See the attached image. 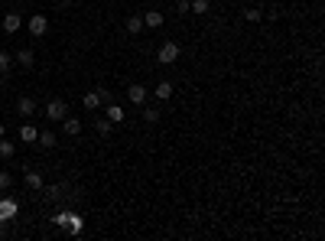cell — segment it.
Here are the masks:
<instances>
[{
  "mask_svg": "<svg viewBox=\"0 0 325 241\" xmlns=\"http://www.w3.org/2000/svg\"><path fill=\"white\" fill-rule=\"evenodd\" d=\"M55 225H59V228H65V231H72V235H81V228H85V222L78 219L75 212H59V215H55Z\"/></svg>",
  "mask_w": 325,
  "mask_h": 241,
  "instance_id": "1",
  "label": "cell"
},
{
  "mask_svg": "<svg viewBox=\"0 0 325 241\" xmlns=\"http://www.w3.org/2000/svg\"><path fill=\"white\" fill-rule=\"evenodd\" d=\"M108 101H111L108 88H95V91H88V95H85V108L88 111H98L101 104H108Z\"/></svg>",
  "mask_w": 325,
  "mask_h": 241,
  "instance_id": "2",
  "label": "cell"
},
{
  "mask_svg": "<svg viewBox=\"0 0 325 241\" xmlns=\"http://www.w3.org/2000/svg\"><path fill=\"white\" fill-rule=\"evenodd\" d=\"M46 118H49V120H62V118H68V104H65L62 98H52L49 104H46Z\"/></svg>",
  "mask_w": 325,
  "mask_h": 241,
  "instance_id": "3",
  "label": "cell"
},
{
  "mask_svg": "<svg viewBox=\"0 0 325 241\" xmlns=\"http://www.w3.org/2000/svg\"><path fill=\"white\" fill-rule=\"evenodd\" d=\"M176 59H179V43H162L160 62H162V66H176Z\"/></svg>",
  "mask_w": 325,
  "mask_h": 241,
  "instance_id": "4",
  "label": "cell"
},
{
  "mask_svg": "<svg viewBox=\"0 0 325 241\" xmlns=\"http://www.w3.org/2000/svg\"><path fill=\"white\" fill-rule=\"evenodd\" d=\"M46 30H49V20H46L43 13H36V17L30 20V33L32 36H46Z\"/></svg>",
  "mask_w": 325,
  "mask_h": 241,
  "instance_id": "5",
  "label": "cell"
},
{
  "mask_svg": "<svg viewBox=\"0 0 325 241\" xmlns=\"http://www.w3.org/2000/svg\"><path fill=\"white\" fill-rule=\"evenodd\" d=\"M127 98L133 101V104H143V101H146V85H130L127 88Z\"/></svg>",
  "mask_w": 325,
  "mask_h": 241,
  "instance_id": "6",
  "label": "cell"
},
{
  "mask_svg": "<svg viewBox=\"0 0 325 241\" xmlns=\"http://www.w3.org/2000/svg\"><path fill=\"white\" fill-rule=\"evenodd\" d=\"M143 26L160 30V26H162V13H160V10H146V13H143Z\"/></svg>",
  "mask_w": 325,
  "mask_h": 241,
  "instance_id": "7",
  "label": "cell"
},
{
  "mask_svg": "<svg viewBox=\"0 0 325 241\" xmlns=\"http://www.w3.org/2000/svg\"><path fill=\"white\" fill-rule=\"evenodd\" d=\"M13 215H16V202H13V199H3V202H0V225L7 219H13Z\"/></svg>",
  "mask_w": 325,
  "mask_h": 241,
  "instance_id": "8",
  "label": "cell"
},
{
  "mask_svg": "<svg viewBox=\"0 0 325 241\" xmlns=\"http://www.w3.org/2000/svg\"><path fill=\"white\" fill-rule=\"evenodd\" d=\"M104 114H108L111 124H120V120H124V108H120V104H111V101H108V108H104Z\"/></svg>",
  "mask_w": 325,
  "mask_h": 241,
  "instance_id": "9",
  "label": "cell"
},
{
  "mask_svg": "<svg viewBox=\"0 0 325 241\" xmlns=\"http://www.w3.org/2000/svg\"><path fill=\"white\" fill-rule=\"evenodd\" d=\"M62 124H65V134H68V137H78V134H81V120L78 118H62Z\"/></svg>",
  "mask_w": 325,
  "mask_h": 241,
  "instance_id": "10",
  "label": "cell"
},
{
  "mask_svg": "<svg viewBox=\"0 0 325 241\" xmlns=\"http://www.w3.org/2000/svg\"><path fill=\"white\" fill-rule=\"evenodd\" d=\"M20 13H7V17H3V30H7V33H16V30H20Z\"/></svg>",
  "mask_w": 325,
  "mask_h": 241,
  "instance_id": "11",
  "label": "cell"
},
{
  "mask_svg": "<svg viewBox=\"0 0 325 241\" xmlns=\"http://www.w3.org/2000/svg\"><path fill=\"white\" fill-rule=\"evenodd\" d=\"M153 91H156V98H162V101L173 98V82H160V85L153 88Z\"/></svg>",
  "mask_w": 325,
  "mask_h": 241,
  "instance_id": "12",
  "label": "cell"
},
{
  "mask_svg": "<svg viewBox=\"0 0 325 241\" xmlns=\"http://www.w3.org/2000/svg\"><path fill=\"white\" fill-rule=\"evenodd\" d=\"M16 111H20V114H32V111H36V101H32V98H26V95H23V98L16 101Z\"/></svg>",
  "mask_w": 325,
  "mask_h": 241,
  "instance_id": "13",
  "label": "cell"
},
{
  "mask_svg": "<svg viewBox=\"0 0 325 241\" xmlns=\"http://www.w3.org/2000/svg\"><path fill=\"white\" fill-rule=\"evenodd\" d=\"M26 186L30 189H43V176L36 173V170H26Z\"/></svg>",
  "mask_w": 325,
  "mask_h": 241,
  "instance_id": "14",
  "label": "cell"
},
{
  "mask_svg": "<svg viewBox=\"0 0 325 241\" xmlns=\"http://www.w3.org/2000/svg\"><path fill=\"white\" fill-rule=\"evenodd\" d=\"M140 30H143V17H127V33L137 36Z\"/></svg>",
  "mask_w": 325,
  "mask_h": 241,
  "instance_id": "15",
  "label": "cell"
},
{
  "mask_svg": "<svg viewBox=\"0 0 325 241\" xmlns=\"http://www.w3.org/2000/svg\"><path fill=\"white\" fill-rule=\"evenodd\" d=\"M95 127H98V134H101V137H108V134H111V127H114V124H111L108 118H95Z\"/></svg>",
  "mask_w": 325,
  "mask_h": 241,
  "instance_id": "16",
  "label": "cell"
},
{
  "mask_svg": "<svg viewBox=\"0 0 325 241\" xmlns=\"http://www.w3.org/2000/svg\"><path fill=\"white\" fill-rule=\"evenodd\" d=\"M20 137H23L26 143H32L36 137H39V131H36V127H30V124H23V127H20Z\"/></svg>",
  "mask_w": 325,
  "mask_h": 241,
  "instance_id": "17",
  "label": "cell"
},
{
  "mask_svg": "<svg viewBox=\"0 0 325 241\" xmlns=\"http://www.w3.org/2000/svg\"><path fill=\"white\" fill-rule=\"evenodd\" d=\"M16 62H20L23 69H32V52H30V49H23V52H16Z\"/></svg>",
  "mask_w": 325,
  "mask_h": 241,
  "instance_id": "18",
  "label": "cell"
},
{
  "mask_svg": "<svg viewBox=\"0 0 325 241\" xmlns=\"http://www.w3.org/2000/svg\"><path fill=\"white\" fill-rule=\"evenodd\" d=\"M13 154H16V147H13L10 140H0V156H3V160H10Z\"/></svg>",
  "mask_w": 325,
  "mask_h": 241,
  "instance_id": "19",
  "label": "cell"
},
{
  "mask_svg": "<svg viewBox=\"0 0 325 241\" xmlns=\"http://www.w3.org/2000/svg\"><path fill=\"white\" fill-rule=\"evenodd\" d=\"M36 140H39V143L46 147V150H49V147H55V134H49V131H46V134H39Z\"/></svg>",
  "mask_w": 325,
  "mask_h": 241,
  "instance_id": "20",
  "label": "cell"
},
{
  "mask_svg": "<svg viewBox=\"0 0 325 241\" xmlns=\"http://www.w3.org/2000/svg\"><path fill=\"white\" fill-rule=\"evenodd\" d=\"M189 10H192V13H205L208 10V0H192V3H189Z\"/></svg>",
  "mask_w": 325,
  "mask_h": 241,
  "instance_id": "21",
  "label": "cell"
},
{
  "mask_svg": "<svg viewBox=\"0 0 325 241\" xmlns=\"http://www.w3.org/2000/svg\"><path fill=\"white\" fill-rule=\"evenodd\" d=\"M10 186H13V176L7 170H0V189H10Z\"/></svg>",
  "mask_w": 325,
  "mask_h": 241,
  "instance_id": "22",
  "label": "cell"
},
{
  "mask_svg": "<svg viewBox=\"0 0 325 241\" xmlns=\"http://www.w3.org/2000/svg\"><path fill=\"white\" fill-rule=\"evenodd\" d=\"M143 120H146V124H156V120H160V111H156V108L143 111Z\"/></svg>",
  "mask_w": 325,
  "mask_h": 241,
  "instance_id": "23",
  "label": "cell"
},
{
  "mask_svg": "<svg viewBox=\"0 0 325 241\" xmlns=\"http://www.w3.org/2000/svg\"><path fill=\"white\" fill-rule=\"evenodd\" d=\"M260 17H263V13H260V10H254V7H250V10H244V20H250V23H257Z\"/></svg>",
  "mask_w": 325,
  "mask_h": 241,
  "instance_id": "24",
  "label": "cell"
},
{
  "mask_svg": "<svg viewBox=\"0 0 325 241\" xmlns=\"http://www.w3.org/2000/svg\"><path fill=\"white\" fill-rule=\"evenodd\" d=\"M176 13H192L189 10V0H176Z\"/></svg>",
  "mask_w": 325,
  "mask_h": 241,
  "instance_id": "25",
  "label": "cell"
},
{
  "mask_svg": "<svg viewBox=\"0 0 325 241\" xmlns=\"http://www.w3.org/2000/svg\"><path fill=\"white\" fill-rule=\"evenodd\" d=\"M7 69H10V55L0 52V72H7Z\"/></svg>",
  "mask_w": 325,
  "mask_h": 241,
  "instance_id": "26",
  "label": "cell"
},
{
  "mask_svg": "<svg viewBox=\"0 0 325 241\" xmlns=\"http://www.w3.org/2000/svg\"><path fill=\"white\" fill-rule=\"evenodd\" d=\"M0 137H3V124H0Z\"/></svg>",
  "mask_w": 325,
  "mask_h": 241,
  "instance_id": "27",
  "label": "cell"
}]
</instances>
